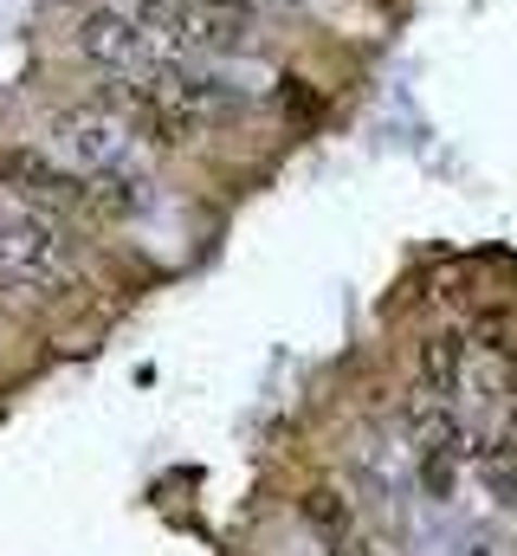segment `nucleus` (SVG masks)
I'll return each mask as SVG.
<instances>
[{"mask_svg": "<svg viewBox=\"0 0 517 556\" xmlns=\"http://www.w3.org/2000/svg\"><path fill=\"white\" fill-rule=\"evenodd\" d=\"M472 556H492V551H486V544H472Z\"/></svg>", "mask_w": 517, "mask_h": 556, "instance_id": "obj_9", "label": "nucleus"}, {"mask_svg": "<svg viewBox=\"0 0 517 556\" xmlns=\"http://www.w3.org/2000/svg\"><path fill=\"white\" fill-rule=\"evenodd\" d=\"M298 511H304V525H311L330 551H343V544L356 538V511H350V498H343L337 485H311V492L298 498Z\"/></svg>", "mask_w": 517, "mask_h": 556, "instance_id": "obj_8", "label": "nucleus"}, {"mask_svg": "<svg viewBox=\"0 0 517 556\" xmlns=\"http://www.w3.org/2000/svg\"><path fill=\"white\" fill-rule=\"evenodd\" d=\"M52 137L65 149V162L85 175H136V124L104 98L98 104H59Z\"/></svg>", "mask_w": 517, "mask_h": 556, "instance_id": "obj_3", "label": "nucleus"}, {"mask_svg": "<svg viewBox=\"0 0 517 556\" xmlns=\"http://www.w3.org/2000/svg\"><path fill=\"white\" fill-rule=\"evenodd\" d=\"M65 278H72V240L59 214L0 188V285H65Z\"/></svg>", "mask_w": 517, "mask_h": 556, "instance_id": "obj_2", "label": "nucleus"}, {"mask_svg": "<svg viewBox=\"0 0 517 556\" xmlns=\"http://www.w3.org/2000/svg\"><path fill=\"white\" fill-rule=\"evenodd\" d=\"M466 350H472V343H466L459 330L420 337V350H414V382H420V395L459 402V395H466V376H472V356H466Z\"/></svg>", "mask_w": 517, "mask_h": 556, "instance_id": "obj_6", "label": "nucleus"}, {"mask_svg": "<svg viewBox=\"0 0 517 556\" xmlns=\"http://www.w3.org/2000/svg\"><path fill=\"white\" fill-rule=\"evenodd\" d=\"M136 26L162 59H207V52H253V7L247 0H136Z\"/></svg>", "mask_w": 517, "mask_h": 556, "instance_id": "obj_1", "label": "nucleus"}, {"mask_svg": "<svg viewBox=\"0 0 517 556\" xmlns=\"http://www.w3.org/2000/svg\"><path fill=\"white\" fill-rule=\"evenodd\" d=\"M472 479L499 505H517V427H499V433L472 440Z\"/></svg>", "mask_w": 517, "mask_h": 556, "instance_id": "obj_7", "label": "nucleus"}, {"mask_svg": "<svg viewBox=\"0 0 517 556\" xmlns=\"http://www.w3.org/2000/svg\"><path fill=\"white\" fill-rule=\"evenodd\" d=\"M65 20H72V46L98 72H136V65L155 59V46L136 26V13H117V7H65Z\"/></svg>", "mask_w": 517, "mask_h": 556, "instance_id": "obj_5", "label": "nucleus"}, {"mask_svg": "<svg viewBox=\"0 0 517 556\" xmlns=\"http://www.w3.org/2000/svg\"><path fill=\"white\" fill-rule=\"evenodd\" d=\"M0 188L59 214V220H98L91 214V175L72 162H52L46 149H0Z\"/></svg>", "mask_w": 517, "mask_h": 556, "instance_id": "obj_4", "label": "nucleus"}]
</instances>
